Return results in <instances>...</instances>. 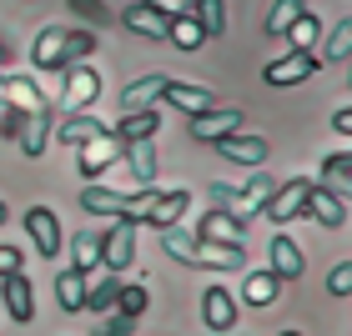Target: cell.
Wrapping results in <instances>:
<instances>
[{
	"instance_id": "1",
	"label": "cell",
	"mask_w": 352,
	"mask_h": 336,
	"mask_svg": "<svg viewBox=\"0 0 352 336\" xmlns=\"http://www.w3.org/2000/svg\"><path fill=\"white\" fill-rule=\"evenodd\" d=\"M96 51V30H66V25H45L36 45H30V66L36 71H66L76 60H86Z\"/></svg>"
},
{
	"instance_id": "2",
	"label": "cell",
	"mask_w": 352,
	"mask_h": 336,
	"mask_svg": "<svg viewBox=\"0 0 352 336\" xmlns=\"http://www.w3.org/2000/svg\"><path fill=\"white\" fill-rule=\"evenodd\" d=\"M206 191H212V206H217V211H227V216L236 221V226H247V221H252V216H257L262 206H267V196L277 191V181L257 171V176H252V181H247L242 191H232V186H221V181H212Z\"/></svg>"
},
{
	"instance_id": "3",
	"label": "cell",
	"mask_w": 352,
	"mask_h": 336,
	"mask_svg": "<svg viewBox=\"0 0 352 336\" xmlns=\"http://www.w3.org/2000/svg\"><path fill=\"white\" fill-rule=\"evenodd\" d=\"M156 191V186H151ZM151 191H111V186H81V211L91 216H136L141 221V206H146Z\"/></svg>"
},
{
	"instance_id": "4",
	"label": "cell",
	"mask_w": 352,
	"mask_h": 336,
	"mask_svg": "<svg viewBox=\"0 0 352 336\" xmlns=\"http://www.w3.org/2000/svg\"><path fill=\"white\" fill-rule=\"evenodd\" d=\"M191 141H201V146H217V141H227L232 131H242V106H212L201 110V116L186 121Z\"/></svg>"
},
{
	"instance_id": "5",
	"label": "cell",
	"mask_w": 352,
	"mask_h": 336,
	"mask_svg": "<svg viewBox=\"0 0 352 336\" xmlns=\"http://www.w3.org/2000/svg\"><path fill=\"white\" fill-rule=\"evenodd\" d=\"M186 211H191V191L171 186V191H151V196H146V206H141V221H146V226H156V231H171Z\"/></svg>"
},
{
	"instance_id": "6",
	"label": "cell",
	"mask_w": 352,
	"mask_h": 336,
	"mask_svg": "<svg viewBox=\"0 0 352 336\" xmlns=\"http://www.w3.org/2000/svg\"><path fill=\"white\" fill-rule=\"evenodd\" d=\"M136 226H141L136 216H116L111 221V231L101 236V266L121 271V266L136 261Z\"/></svg>"
},
{
	"instance_id": "7",
	"label": "cell",
	"mask_w": 352,
	"mask_h": 336,
	"mask_svg": "<svg viewBox=\"0 0 352 336\" xmlns=\"http://www.w3.org/2000/svg\"><path fill=\"white\" fill-rule=\"evenodd\" d=\"M312 186H317V181H307V176H292L287 186H277V191L267 196L262 211H267L272 221H277V226H287V221H297V216H302V206H307Z\"/></svg>"
},
{
	"instance_id": "8",
	"label": "cell",
	"mask_w": 352,
	"mask_h": 336,
	"mask_svg": "<svg viewBox=\"0 0 352 336\" xmlns=\"http://www.w3.org/2000/svg\"><path fill=\"white\" fill-rule=\"evenodd\" d=\"M121 151H126V146H121L111 131H101L96 141H86V146H76V171H81V181H96L106 166H116Z\"/></svg>"
},
{
	"instance_id": "9",
	"label": "cell",
	"mask_w": 352,
	"mask_h": 336,
	"mask_svg": "<svg viewBox=\"0 0 352 336\" xmlns=\"http://www.w3.org/2000/svg\"><path fill=\"white\" fill-rule=\"evenodd\" d=\"M317 75V56L312 51H287L282 60H272V66H262V81L267 86H302Z\"/></svg>"
},
{
	"instance_id": "10",
	"label": "cell",
	"mask_w": 352,
	"mask_h": 336,
	"mask_svg": "<svg viewBox=\"0 0 352 336\" xmlns=\"http://www.w3.org/2000/svg\"><path fill=\"white\" fill-rule=\"evenodd\" d=\"M0 311L10 316V322H30V316H36V286H30L21 271H15V276H0Z\"/></svg>"
},
{
	"instance_id": "11",
	"label": "cell",
	"mask_w": 352,
	"mask_h": 336,
	"mask_svg": "<svg viewBox=\"0 0 352 336\" xmlns=\"http://www.w3.org/2000/svg\"><path fill=\"white\" fill-rule=\"evenodd\" d=\"M0 101H10L21 116H36V110H45L51 101L41 95V86H36V75H0Z\"/></svg>"
},
{
	"instance_id": "12",
	"label": "cell",
	"mask_w": 352,
	"mask_h": 336,
	"mask_svg": "<svg viewBox=\"0 0 352 336\" xmlns=\"http://www.w3.org/2000/svg\"><path fill=\"white\" fill-rule=\"evenodd\" d=\"M302 216L317 221L322 231H342V226H347V201L332 196V191H322V186H312V196H307V206H302Z\"/></svg>"
},
{
	"instance_id": "13",
	"label": "cell",
	"mask_w": 352,
	"mask_h": 336,
	"mask_svg": "<svg viewBox=\"0 0 352 336\" xmlns=\"http://www.w3.org/2000/svg\"><path fill=\"white\" fill-rule=\"evenodd\" d=\"M60 75H66V91H60V106L81 110V106H91L96 95H101V75H96L91 66H66Z\"/></svg>"
},
{
	"instance_id": "14",
	"label": "cell",
	"mask_w": 352,
	"mask_h": 336,
	"mask_svg": "<svg viewBox=\"0 0 352 336\" xmlns=\"http://www.w3.org/2000/svg\"><path fill=\"white\" fill-rule=\"evenodd\" d=\"M111 136H116L121 146H136V141H156V136H162V110H126Z\"/></svg>"
},
{
	"instance_id": "15",
	"label": "cell",
	"mask_w": 352,
	"mask_h": 336,
	"mask_svg": "<svg viewBox=\"0 0 352 336\" xmlns=\"http://www.w3.org/2000/svg\"><path fill=\"white\" fill-rule=\"evenodd\" d=\"M25 231H30V241L41 246V256L60 251V221H56L51 206H30V211H25Z\"/></svg>"
},
{
	"instance_id": "16",
	"label": "cell",
	"mask_w": 352,
	"mask_h": 336,
	"mask_svg": "<svg viewBox=\"0 0 352 336\" xmlns=\"http://www.w3.org/2000/svg\"><path fill=\"white\" fill-rule=\"evenodd\" d=\"M201 322L212 326V331H232V322H236V296L227 291V286H206V296H201Z\"/></svg>"
},
{
	"instance_id": "17",
	"label": "cell",
	"mask_w": 352,
	"mask_h": 336,
	"mask_svg": "<svg viewBox=\"0 0 352 336\" xmlns=\"http://www.w3.org/2000/svg\"><path fill=\"white\" fill-rule=\"evenodd\" d=\"M197 241H217V246H242L247 241V226H236V221L227 216V211H206L201 216V226H197Z\"/></svg>"
},
{
	"instance_id": "18",
	"label": "cell",
	"mask_w": 352,
	"mask_h": 336,
	"mask_svg": "<svg viewBox=\"0 0 352 336\" xmlns=\"http://www.w3.org/2000/svg\"><path fill=\"white\" fill-rule=\"evenodd\" d=\"M272 276H277V281H297L302 276V246L292 241V236H287V231H277V236H272Z\"/></svg>"
},
{
	"instance_id": "19",
	"label": "cell",
	"mask_w": 352,
	"mask_h": 336,
	"mask_svg": "<svg viewBox=\"0 0 352 336\" xmlns=\"http://www.w3.org/2000/svg\"><path fill=\"white\" fill-rule=\"evenodd\" d=\"M217 151L227 156V161H236V166H252V171L267 161V141L262 136H242V131H232L227 141H217Z\"/></svg>"
},
{
	"instance_id": "20",
	"label": "cell",
	"mask_w": 352,
	"mask_h": 336,
	"mask_svg": "<svg viewBox=\"0 0 352 336\" xmlns=\"http://www.w3.org/2000/svg\"><path fill=\"white\" fill-rule=\"evenodd\" d=\"M162 101H171V106H182L186 116H201V110H212L217 106V95L206 91V86H186V81H166L162 86Z\"/></svg>"
},
{
	"instance_id": "21",
	"label": "cell",
	"mask_w": 352,
	"mask_h": 336,
	"mask_svg": "<svg viewBox=\"0 0 352 336\" xmlns=\"http://www.w3.org/2000/svg\"><path fill=\"white\" fill-rule=\"evenodd\" d=\"M317 66H347V56H352V21H338L327 30V40H317Z\"/></svg>"
},
{
	"instance_id": "22",
	"label": "cell",
	"mask_w": 352,
	"mask_h": 336,
	"mask_svg": "<svg viewBox=\"0 0 352 336\" xmlns=\"http://www.w3.org/2000/svg\"><path fill=\"white\" fill-rule=\"evenodd\" d=\"M45 141H51V106L21 121V136H15V146H21L30 161H36V156H45Z\"/></svg>"
},
{
	"instance_id": "23",
	"label": "cell",
	"mask_w": 352,
	"mask_h": 336,
	"mask_svg": "<svg viewBox=\"0 0 352 336\" xmlns=\"http://www.w3.org/2000/svg\"><path fill=\"white\" fill-rule=\"evenodd\" d=\"M162 86H166V75H141V81H131L121 91V116H126V110H156Z\"/></svg>"
},
{
	"instance_id": "24",
	"label": "cell",
	"mask_w": 352,
	"mask_h": 336,
	"mask_svg": "<svg viewBox=\"0 0 352 336\" xmlns=\"http://www.w3.org/2000/svg\"><path fill=\"white\" fill-rule=\"evenodd\" d=\"M126 166H131L136 191H151L156 186V141H136V146H126Z\"/></svg>"
},
{
	"instance_id": "25",
	"label": "cell",
	"mask_w": 352,
	"mask_h": 336,
	"mask_svg": "<svg viewBox=\"0 0 352 336\" xmlns=\"http://www.w3.org/2000/svg\"><path fill=\"white\" fill-rule=\"evenodd\" d=\"M197 266H206V271H242V266H247V251H242V246L197 241Z\"/></svg>"
},
{
	"instance_id": "26",
	"label": "cell",
	"mask_w": 352,
	"mask_h": 336,
	"mask_svg": "<svg viewBox=\"0 0 352 336\" xmlns=\"http://www.w3.org/2000/svg\"><path fill=\"white\" fill-rule=\"evenodd\" d=\"M277 291H282V281L272 276V271L262 266V271H247V281H242V307H272L277 301Z\"/></svg>"
},
{
	"instance_id": "27",
	"label": "cell",
	"mask_w": 352,
	"mask_h": 336,
	"mask_svg": "<svg viewBox=\"0 0 352 336\" xmlns=\"http://www.w3.org/2000/svg\"><path fill=\"white\" fill-rule=\"evenodd\" d=\"M322 191H332V196L347 201V191H352V156H347V146H338L322 161Z\"/></svg>"
},
{
	"instance_id": "28",
	"label": "cell",
	"mask_w": 352,
	"mask_h": 336,
	"mask_svg": "<svg viewBox=\"0 0 352 336\" xmlns=\"http://www.w3.org/2000/svg\"><path fill=\"white\" fill-rule=\"evenodd\" d=\"M121 25H126V30H136V36H146V40H166V21H162V15H156L151 5H141V0L121 10Z\"/></svg>"
},
{
	"instance_id": "29",
	"label": "cell",
	"mask_w": 352,
	"mask_h": 336,
	"mask_svg": "<svg viewBox=\"0 0 352 336\" xmlns=\"http://www.w3.org/2000/svg\"><path fill=\"white\" fill-rule=\"evenodd\" d=\"M56 301H60V311H66V316H76V311L86 307V276H81V271L66 266L56 276Z\"/></svg>"
},
{
	"instance_id": "30",
	"label": "cell",
	"mask_w": 352,
	"mask_h": 336,
	"mask_svg": "<svg viewBox=\"0 0 352 336\" xmlns=\"http://www.w3.org/2000/svg\"><path fill=\"white\" fill-rule=\"evenodd\" d=\"M317 40H322V21H317L312 10H302L292 25H287V45L292 51H317Z\"/></svg>"
},
{
	"instance_id": "31",
	"label": "cell",
	"mask_w": 352,
	"mask_h": 336,
	"mask_svg": "<svg viewBox=\"0 0 352 336\" xmlns=\"http://www.w3.org/2000/svg\"><path fill=\"white\" fill-rule=\"evenodd\" d=\"M191 21L206 30V40L227 30V0H191Z\"/></svg>"
},
{
	"instance_id": "32",
	"label": "cell",
	"mask_w": 352,
	"mask_h": 336,
	"mask_svg": "<svg viewBox=\"0 0 352 336\" xmlns=\"http://www.w3.org/2000/svg\"><path fill=\"white\" fill-rule=\"evenodd\" d=\"M96 266H101V236L81 231L71 241V271H81V276H86V271H96Z\"/></svg>"
},
{
	"instance_id": "33",
	"label": "cell",
	"mask_w": 352,
	"mask_h": 336,
	"mask_svg": "<svg viewBox=\"0 0 352 336\" xmlns=\"http://www.w3.org/2000/svg\"><path fill=\"white\" fill-rule=\"evenodd\" d=\"M101 131H106V125L96 121V116H86V110H76V116H71L66 125H60V141H66V146H86V141H96Z\"/></svg>"
},
{
	"instance_id": "34",
	"label": "cell",
	"mask_w": 352,
	"mask_h": 336,
	"mask_svg": "<svg viewBox=\"0 0 352 336\" xmlns=\"http://www.w3.org/2000/svg\"><path fill=\"white\" fill-rule=\"evenodd\" d=\"M166 40L176 45V51H201V40H206V30L191 21V15H182V21H166Z\"/></svg>"
},
{
	"instance_id": "35",
	"label": "cell",
	"mask_w": 352,
	"mask_h": 336,
	"mask_svg": "<svg viewBox=\"0 0 352 336\" xmlns=\"http://www.w3.org/2000/svg\"><path fill=\"white\" fill-rule=\"evenodd\" d=\"M162 251H166V256H176L182 266H197V236H191V231H182V226L162 231Z\"/></svg>"
},
{
	"instance_id": "36",
	"label": "cell",
	"mask_w": 352,
	"mask_h": 336,
	"mask_svg": "<svg viewBox=\"0 0 352 336\" xmlns=\"http://www.w3.org/2000/svg\"><path fill=\"white\" fill-rule=\"evenodd\" d=\"M111 311L126 316V322H136V316L146 311V286H141V281H126L121 291H116V301H111Z\"/></svg>"
},
{
	"instance_id": "37",
	"label": "cell",
	"mask_w": 352,
	"mask_h": 336,
	"mask_svg": "<svg viewBox=\"0 0 352 336\" xmlns=\"http://www.w3.org/2000/svg\"><path fill=\"white\" fill-rule=\"evenodd\" d=\"M302 10H307L302 0H277V5H272V15H267V36H287V25H292Z\"/></svg>"
},
{
	"instance_id": "38",
	"label": "cell",
	"mask_w": 352,
	"mask_h": 336,
	"mask_svg": "<svg viewBox=\"0 0 352 336\" xmlns=\"http://www.w3.org/2000/svg\"><path fill=\"white\" fill-rule=\"evenodd\" d=\"M116 291H121V276H106L101 286H86V307H81V311H111Z\"/></svg>"
},
{
	"instance_id": "39",
	"label": "cell",
	"mask_w": 352,
	"mask_h": 336,
	"mask_svg": "<svg viewBox=\"0 0 352 336\" xmlns=\"http://www.w3.org/2000/svg\"><path fill=\"white\" fill-rule=\"evenodd\" d=\"M327 291L338 296V301H347V296H352V261L332 266V276H327Z\"/></svg>"
},
{
	"instance_id": "40",
	"label": "cell",
	"mask_w": 352,
	"mask_h": 336,
	"mask_svg": "<svg viewBox=\"0 0 352 336\" xmlns=\"http://www.w3.org/2000/svg\"><path fill=\"white\" fill-rule=\"evenodd\" d=\"M141 5H151L162 21H182V15H191V0H141Z\"/></svg>"
},
{
	"instance_id": "41",
	"label": "cell",
	"mask_w": 352,
	"mask_h": 336,
	"mask_svg": "<svg viewBox=\"0 0 352 336\" xmlns=\"http://www.w3.org/2000/svg\"><path fill=\"white\" fill-rule=\"evenodd\" d=\"M71 10H76V15H86V21H96V25L106 21V5H101V0H71Z\"/></svg>"
},
{
	"instance_id": "42",
	"label": "cell",
	"mask_w": 352,
	"mask_h": 336,
	"mask_svg": "<svg viewBox=\"0 0 352 336\" xmlns=\"http://www.w3.org/2000/svg\"><path fill=\"white\" fill-rule=\"evenodd\" d=\"M15 271H21V251L0 241V276H15Z\"/></svg>"
},
{
	"instance_id": "43",
	"label": "cell",
	"mask_w": 352,
	"mask_h": 336,
	"mask_svg": "<svg viewBox=\"0 0 352 336\" xmlns=\"http://www.w3.org/2000/svg\"><path fill=\"white\" fill-rule=\"evenodd\" d=\"M21 121H25V116L10 106V110H6V121H0V136H6V141H15V136H21Z\"/></svg>"
},
{
	"instance_id": "44",
	"label": "cell",
	"mask_w": 352,
	"mask_h": 336,
	"mask_svg": "<svg viewBox=\"0 0 352 336\" xmlns=\"http://www.w3.org/2000/svg\"><path fill=\"white\" fill-rule=\"evenodd\" d=\"M332 131H338L342 141L352 136V110H347V106H342V110H332Z\"/></svg>"
},
{
	"instance_id": "45",
	"label": "cell",
	"mask_w": 352,
	"mask_h": 336,
	"mask_svg": "<svg viewBox=\"0 0 352 336\" xmlns=\"http://www.w3.org/2000/svg\"><path fill=\"white\" fill-rule=\"evenodd\" d=\"M101 336H131V322H126V316H116V322L101 326Z\"/></svg>"
},
{
	"instance_id": "46",
	"label": "cell",
	"mask_w": 352,
	"mask_h": 336,
	"mask_svg": "<svg viewBox=\"0 0 352 336\" xmlns=\"http://www.w3.org/2000/svg\"><path fill=\"white\" fill-rule=\"evenodd\" d=\"M0 226H6V201H0Z\"/></svg>"
},
{
	"instance_id": "47",
	"label": "cell",
	"mask_w": 352,
	"mask_h": 336,
	"mask_svg": "<svg viewBox=\"0 0 352 336\" xmlns=\"http://www.w3.org/2000/svg\"><path fill=\"white\" fill-rule=\"evenodd\" d=\"M277 336H302V331H277Z\"/></svg>"
},
{
	"instance_id": "48",
	"label": "cell",
	"mask_w": 352,
	"mask_h": 336,
	"mask_svg": "<svg viewBox=\"0 0 352 336\" xmlns=\"http://www.w3.org/2000/svg\"><path fill=\"white\" fill-rule=\"evenodd\" d=\"M0 66H6V45H0Z\"/></svg>"
}]
</instances>
